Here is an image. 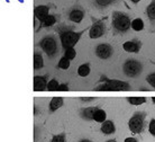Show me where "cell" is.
<instances>
[{"instance_id": "3", "label": "cell", "mask_w": 155, "mask_h": 142, "mask_svg": "<svg viewBox=\"0 0 155 142\" xmlns=\"http://www.w3.org/2000/svg\"><path fill=\"white\" fill-rule=\"evenodd\" d=\"M84 31L81 32H74L72 29H64V31H58L60 35V40H61V44H62L63 49H69V47H74L77 45V43L80 41L81 36L84 34Z\"/></svg>"}, {"instance_id": "9", "label": "cell", "mask_w": 155, "mask_h": 142, "mask_svg": "<svg viewBox=\"0 0 155 142\" xmlns=\"http://www.w3.org/2000/svg\"><path fill=\"white\" fill-rule=\"evenodd\" d=\"M142 47V42L138 40H132L127 41L123 44V49L128 53H138Z\"/></svg>"}, {"instance_id": "16", "label": "cell", "mask_w": 155, "mask_h": 142, "mask_svg": "<svg viewBox=\"0 0 155 142\" xmlns=\"http://www.w3.org/2000/svg\"><path fill=\"white\" fill-rule=\"evenodd\" d=\"M107 119V114L104 109L97 107V109L93 113V121H96L98 123H104Z\"/></svg>"}, {"instance_id": "11", "label": "cell", "mask_w": 155, "mask_h": 142, "mask_svg": "<svg viewBox=\"0 0 155 142\" xmlns=\"http://www.w3.org/2000/svg\"><path fill=\"white\" fill-rule=\"evenodd\" d=\"M47 74L45 76H35L34 77V90L35 92H43L47 89Z\"/></svg>"}, {"instance_id": "33", "label": "cell", "mask_w": 155, "mask_h": 142, "mask_svg": "<svg viewBox=\"0 0 155 142\" xmlns=\"http://www.w3.org/2000/svg\"><path fill=\"white\" fill-rule=\"evenodd\" d=\"M79 142H92V141L89 140V139H82V140H80Z\"/></svg>"}, {"instance_id": "19", "label": "cell", "mask_w": 155, "mask_h": 142, "mask_svg": "<svg viewBox=\"0 0 155 142\" xmlns=\"http://www.w3.org/2000/svg\"><path fill=\"white\" fill-rule=\"evenodd\" d=\"M91 72V69H90V65L89 63H83L81 64L79 68H78V74L80 76V77H88Z\"/></svg>"}, {"instance_id": "18", "label": "cell", "mask_w": 155, "mask_h": 142, "mask_svg": "<svg viewBox=\"0 0 155 142\" xmlns=\"http://www.w3.org/2000/svg\"><path fill=\"white\" fill-rule=\"evenodd\" d=\"M44 67V59H43L42 54L38 52L34 53V69L41 70Z\"/></svg>"}, {"instance_id": "12", "label": "cell", "mask_w": 155, "mask_h": 142, "mask_svg": "<svg viewBox=\"0 0 155 142\" xmlns=\"http://www.w3.org/2000/svg\"><path fill=\"white\" fill-rule=\"evenodd\" d=\"M83 17H84V12L81 10V9H72L70 12H69V19L72 22V23H75V24H79L81 23L82 19H83Z\"/></svg>"}, {"instance_id": "2", "label": "cell", "mask_w": 155, "mask_h": 142, "mask_svg": "<svg viewBox=\"0 0 155 142\" xmlns=\"http://www.w3.org/2000/svg\"><path fill=\"white\" fill-rule=\"evenodd\" d=\"M113 28L116 33H126L132 28V20L129 16L121 12H113Z\"/></svg>"}, {"instance_id": "26", "label": "cell", "mask_w": 155, "mask_h": 142, "mask_svg": "<svg viewBox=\"0 0 155 142\" xmlns=\"http://www.w3.org/2000/svg\"><path fill=\"white\" fill-rule=\"evenodd\" d=\"M94 2H96V5H97L98 7L105 8L110 6L111 4H114V0H96Z\"/></svg>"}, {"instance_id": "20", "label": "cell", "mask_w": 155, "mask_h": 142, "mask_svg": "<svg viewBox=\"0 0 155 142\" xmlns=\"http://www.w3.org/2000/svg\"><path fill=\"white\" fill-rule=\"evenodd\" d=\"M127 102L130 104V105L140 106L142 104L146 103V98H145V97H128Z\"/></svg>"}, {"instance_id": "8", "label": "cell", "mask_w": 155, "mask_h": 142, "mask_svg": "<svg viewBox=\"0 0 155 142\" xmlns=\"http://www.w3.org/2000/svg\"><path fill=\"white\" fill-rule=\"evenodd\" d=\"M94 53L99 59H102V60H107V59L111 58L114 53V49L113 46L108 44V43H100L98 44L96 50H94Z\"/></svg>"}, {"instance_id": "14", "label": "cell", "mask_w": 155, "mask_h": 142, "mask_svg": "<svg viewBox=\"0 0 155 142\" xmlns=\"http://www.w3.org/2000/svg\"><path fill=\"white\" fill-rule=\"evenodd\" d=\"M97 107H84L80 111V116L84 121H93V113Z\"/></svg>"}, {"instance_id": "4", "label": "cell", "mask_w": 155, "mask_h": 142, "mask_svg": "<svg viewBox=\"0 0 155 142\" xmlns=\"http://www.w3.org/2000/svg\"><path fill=\"white\" fill-rule=\"evenodd\" d=\"M143 71V64L135 59H127L123 64V72L126 77L136 78Z\"/></svg>"}, {"instance_id": "17", "label": "cell", "mask_w": 155, "mask_h": 142, "mask_svg": "<svg viewBox=\"0 0 155 142\" xmlns=\"http://www.w3.org/2000/svg\"><path fill=\"white\" fill-rule=\"evenodd\" d=\"M146 15L152 23H155V0H152L146 7Z\"/></svg>"}, {"instance_id": "5", "label": "cell", "mask_w": 155, "mask_h": 142, "mask_svg": "<svg viewBox=\"0 0 155 142\" xmlns=\"http://www.w3.org/2000/svg\"><path fill=\"white\" fill-rule=\"evenodd\" d=\"M38 46L45 52V54H46L47 57H50V58L55 57L58 52L56 39H55L54 36H52V35H48V36L43 37L38 42Z\"/></svg>"}, {"instance_id": "22", "label": "cell", "mask_w": 155, "mask_h": 142, "mask_svg": "<svg viewBox=\"0 0 155 142\" xmlns=\"http://www.w3.org/2000/svg\"><path fill=\"white\" fill-rule=\"evenodd\" d=\"M132 28L135 32H140L144 29V22L140 18H135L132 20Z\"/></svg>"}, {"instance_id": "32", "label": "cell", "mask_w": 155, "mask_h": 142, "mask_svg": "<svg viewBox=\"0 0 155 142\" xmlns=\"http://www.w3.org/2000/svg\"><path fill=\"white\" fill-rule=\"evenodd\" d=\"M80 99H81L82 102H92L94 98H93V97H82Z\"/></svg>"}, {"instance_id": "35", "label": "cell", "mask_w": 155, "mask_h": 142, "mask_svg": "<svg viewBox=\"0 0 155 142\" xmlns=\"http://www.w3.org/2000/svg\"><path fill=\"white\" fill-rule=\"evenodd\" d=\"M106 142H117V140H115V139H111V140H108V141Z\"/></svg>"}, {"instance_id": "30", "label": "cell", "mask_w": 155, "mask_h": 142, "mask_svg": "<svg viewBox=\"0 0 155 142\" xmlns=\"http://www.w3.org/2000/svg\"><path fill=\"white\" fill-rule=\"evenodd\" d=\"M69 90V86L66 84H62L60 85V87H58V92H68Z\"/></svg>"}, {"instance_id": "6", "label": "cell", "mask_w": 155, "mask_h": 142, "mask_svg": "<svg viewBox=\"0 0 155 142\" xmlns=\"http://www.w3.org/2000/svg\"><path fill=\"white\" fill-rule=\"evenodd\" d=\"M145 117H146V114L143 112H137L130 117V119L128 121V127L132 133L140 134L143 132L145 126Z\"/></svg>"}, {"instance_id": "24", "label": "cell", "mask_w": 155, "mask_h": 142, "mask_svg": "<svg viewBox=\"0 0 155 142\" xmlns=\"http://www.w3.org/2000/svg\"><path fill=\"white\" fill-rule=\"evenodd\" d=\"M64 57L68 58L69 60H73L77 57V51L74 47H69V49H65L64 50Z\"/></svg>"}, {"instance_id": "25", "label": "cell", "mask_w": 155, "mask_h": 142, "mask_svg": "<svg viewBox=\"0 0 155 142\" xmlns=\"http://www.w3.org/2000/svg\"><path fill=\"white\" fill-rule=\"evenodd\" d=\"M58 87H60V82L56 79H51L47 84V90H50V92L58 90Z\"/></svg>"}, {"instance_id": "23", "label": "cell", "mask_w": 155, "mask_h": 142, "mask_svg": "<svg viewBox=\"0 0 155 142\" xmlns=\"http://www.w3.org/2000/svg\"><path fill=\"white\" fill-rule=\"evenodd\" d=\"M70 61L71 60H69L68 58H65V57H63V58L60 59V61H58V69H62V70H68L69 68H70Z\"/></svg>"}, {"instance_id": "10", "label": "cell", "mask_w": 155, "mask_h": 142, "mask_svg": "<svg viewBox=\"0 0 155 142\" xmlns=\"http://www.w3.org/2000/svg\"><path fill=\"white\" fill-rule=\"evenodd\" d=\"M34 15H35L36 19L39 20V24H42L43 20L50 15V7H47L45 5L36 6L35 9H34ZM39 26H41V25H39Z\"/></svg>"}, {"instance_id": "21", "label": "cell", "mask_w": 155, "mask_h": 142, "mask_svg": "<svg viewBox=\"0 0 155 142\" xmlns=\"http://www.w3.org/2000/svg\"><path fill=\"white\" fill-rule=\"evenodd\" d=\"M56 16L54 15H48L45 18V19L43 20V23L41 24V26H44V27H51L53 26V25H55V23H56Z\"/></svg>"}, {"instance_id": "7", "label": "cell", "mask_w": 155, "mask_h": 142, "mask_svg": "<svg viewBox=\"0 0 155 142\" xmlns=\"http://www.w3.org/2000/svg\"><path fill=\"white\" fill-rule=\"evenodd\" d=\"M106 32V25H105V19L96 20L92 24V26L89 28V37L91 40H96L101 37L105 34Z\"/></svg>"}, {"instance_id": "15", "label": "cell", "mask_w": 155, "mask_h": 142, "mask_svg": "<svg viewBox=\"0 0 155 142\" xmlns=\"http://www.w3.org/2000/svg\"><path fill=\"white\" fill-rule=\"evenodd\" d=\"M63 98L62 97H53L50 102V112L51 113H54L58 109V108L62 107L63 105Z\"/></svg>"}, {"instance_id": "29", "label": "cell", "mask_w": 155, "mask_h": 142, "mask_svg": "<svg viewBox=\"0 0 155 142\" xmlns=\"http://www.w3.org/2000/svg\"><path fill=\"white\" fill-rule=\"evenodd\" d=\"M148 132L155 138V119H152L148 124Z\"/></svg>"}, {"instance_id": "34", "label": "cell", "mask_w": 155, "mask_h": 142, "mask_svg": "<svg viewBox=\"0 0 155 142\" xmlns=\"http://www.w3.org/2000/svg\"><path fill=\"white\" fill-rule=\"evenodd\" d=\"M130 1H132L133 4H138V2H140V0H130Z\"/></svg>"}, {"instance_id": "27", "label": "cell", "mask_w": 155, "mask_h": 142, "mask_svg": "<svg viewBox=\"0 0 155 142\" xmlns=\"http://www.w3.org/2000/svg\"><path fill=\"white\" fill-rule=\"evenodd\" d=\"M65 141H66L65 133L53 135V137H52V140H51V142H65Z\"/></svg>"}, {"instance_id": "13", "label": "cell", "mask_w": 155, "mask_h": 142, "mask_svg": "<svg viewBox=\"0 0 155 142\" xmlns=\"http://www.w3.org/2000/svg\"><path fill=\"white\" fill-rule=\"evenodd\" d=\"M100 131L104 133V134H114L115 131H116V126H115V123L113 121H107L106 119L105 122L102 123V125L100 127Z\"/></svg>"}, {"instance_id": "31", "label": "cell", "mask_w": 155, "mask_h": 142, "mask_svg": "<svg viewBox=\"0 0 155 142\" xmlns=\"http://www.w3.org/2000/svg\"><path fill=\"white\" fill-rule=\"evenodd\" d=\"M124 142H138L136 138H133V137H129V138H126L124 140Z\"/></svg>"}, {"instance_id": "36", "label": "cell", "mask_w": 155, "mask_h": 142, "mask_svg": "<svg viewBox=\"0 0 155 142\" xmlns=\"http://www.w3.org/2000/svg\"><path fill=\"white\" fill-rule=\"evenodd\" d=\"M152 102H153V103L155 104V97H153V98H152Z\"/></svg>"}, {"instance_id": "1", "label": "cell", "mask_w": 155, "mask_h": 142, "mask_svg": "<svg viewBox=\"0 0 155 142\" xmlns=\"http://www.w3.org/2000/svg\"><path fill=\"white\" fill-rule=\"evenodd\" d=\"M102 79L105 81L94 88L96 92H126L130 89V85L126 81L107 79L106 77H102Z\"/></svg>"}, {"instance_id": "28", "label": "cell", "mask_w": 155, "mask_h": 142, "mask_svg": "<svg viewBox=\"0 0 155 142\" xmlns=\"http://www.w3.org/2000/svg\"><path fill=\"white\" fill-rule=\"evenodd\" d=\"M146 81H147V84L153 87L155 89V72H152L150 74H147V77H146Z\"/></svg>"}]
</instances>
